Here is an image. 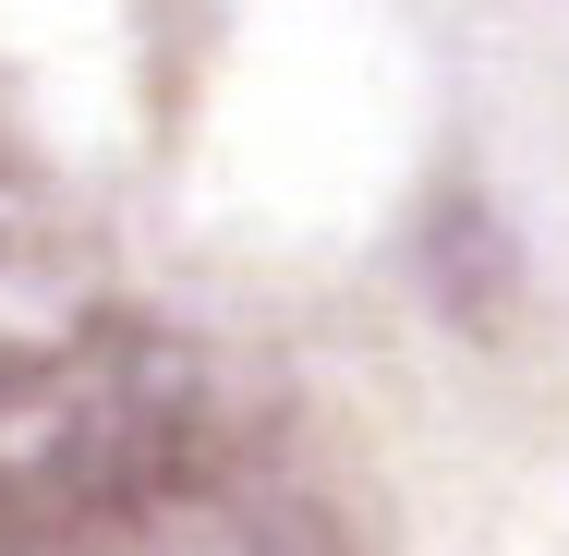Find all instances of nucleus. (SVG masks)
Masks as SVG:
<instances>
[{"mask_svg":"<svg viewBox=\"0 0 569 556\" xmlns=\"http://www.w3.org/2000/svg\"><path fill=\"white\" fill-rule=\"evenodd\" d=\"M86 327H110V303H98V242L61 219L37 182L0 170V400H12L37 363H61Z\"/></svg>","mask_w":569,"mask_h":556,"instance_id":"obj_3","label":"nucleus"},{"mask_svg":"<svg viewBox=\"0 0 569 556\" xmlns=\"http://www.w3.org/2000/svg\"><path fill=\"white\" fill-rule=\"evenodd\" d=\"M207 459H242L230 375L194 338L110 315L0 400V545H37V533L121 508L146 484H182Z\"/></svg>","mask_w":569,"mask_h":556,"instance_id":"obj_1","label":"nucleus"},{"mask_svg":"<svg viewBox=\"0 0 569 556\" xmlns=\"http://www.w3.org/2000/svg\"><path fill=\"white\" fill-rule=\"evenodd\" d=\"M0 556H316V545L254 459H207L182 484H146L121 508H86V520H61L37 545H0Z\"/></svg>","mask_w":569,"mask_h":556,"instance_id":"obj_2","label":"nucleus"}]
</instances>
